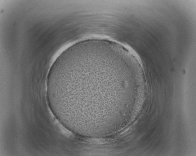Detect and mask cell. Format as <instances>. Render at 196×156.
<instances>
[{"instance_id":"1","label":"cell","mask_w":196,"mask_h":156,"mask_svg":"<svg viewBox=\"0 0 196 156\" xmlns=\"http://www.w3.org/2000/svg\"><path fill=\"white\" fill-rule=\"evenodd\" d=\"M117 74L116 63L104 56L73 52L60 57L47 80L54 110L73 124L108 114Z\"/></svg>"}]
</instances>
